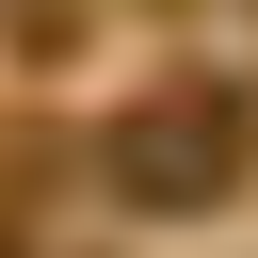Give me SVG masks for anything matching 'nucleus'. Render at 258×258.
Returning a JSON list of instances; mask_svg holds the SVG:
<instances>
[{
	"mask_svg": "<svg viewBox=\"0 0 258 258\" xmlns=\"http://www.w3.org/2000/svg\"><path fill=\"white\" fill-rule=\"evenodd\" d=\"M97 161H113V194H129V210H161V226H177V210H226V194H242L258 129H242V97H226V81H161V97H129V113H113V145H97Z\"/></svg>",
	"mask_w": 258,
	"mask_h": 258,
	"instance_id": "f257e3e1",
	"label": "nucleus"
},
{
	"mask_svg": "<svg viewBox=\"0 0 258 258\" xmlns=\"http://www.w3.org/2000/svg\"><path fill=\"white\" fill-rule=\"evenodd\" d=\"M0 258H16V226H0Z\"/></svg>",
	"mask_w": 258,
	"mask_h": 258,
	"instance_id": "f03ea898",
	"label": "nucleus"
}]
</instances>
